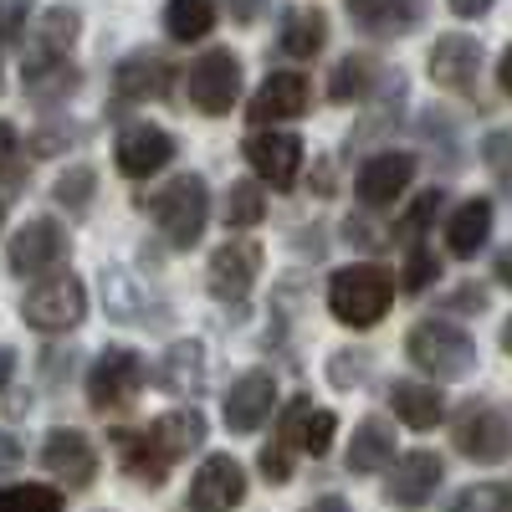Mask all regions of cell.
Listing matches in <instances>:
<instances>
[{
    "instance_id": "cell-8",
    "label": "cell",
    "mask_w": 512,
    "mask_h": 512,
    "mask_svg": "<svg viewBox=\"0 0 512 512\" xmlns=\"http://www.w3.org/2000/svg\"><path fill=\"white\" fill-rule=\"evenodd\" d=\"M139 384H144V364L134 349H103L93 374H88V400L98 410H118V405H134L139 400Z\"/></svg>"
},
{
    "instance_id": "cell-44",
    "label": "cell",
    "mask_w": 512,
    "mask_h": 512,
    "mask_svg": "<svg viewBox=\"0 0 512 512\" xmlns=\"http://www.w3.org/2000/svg\"><path fill=\"white\" fill-rule=\"evenodd\" d=\"M379 226H369L364 216H354L349 226H344V241H354V246H384V236H374Z\"/></svg>"
},
{
    "instance_id": "cell-48",
    "label": "cell",
    "mask_w": 512,
    "mask_h": 512,
    "mask_svg": "<svg viewBox=\"0 0 512 512\" xmlns=\"http://www.w3.org/2000/svg\"><path fill=\"white\" fill-rule=\"evenodd\" d=\"M497 82L512 93V47H507V52H502V62H497Z\"/></svg>"
},
{
    "instance_id": "cell-41",
    "label": "cell",
    "mask_w": 512,
    "mask_h": 512,
    "mask_svg": "<svg viewBox=\"0 0 512 512\" xmlns=\"http://www.w3.org/2000/svg\"><path fill=\"white\" fill-rule=\"evenodd\" d=\"M456 507H512V487H472L456 497Z\"/></svg>"
},
{
    "instance_id": "cell-18",
    "label": "cell",
    "mask_w": 512,
    "mask_h": 512,
    "mask_svg": "<svg viewBox=\"0 0 512 512\" xmlns=\"http://www.w3.org/2000/svg\"><path fill=\"white\" fill-rule=\"evenodd\" d=\"M246 502V472L236 456H205L190 482V507H241Z\"/></svg>"
},
{
    "instance_id": "cell-2",
    "label": "cell",
    "mask_w": 512,
    "mask_h": 512,
    "mask_svg": "<svg viewBox=\"0 0 512 512\" xmlns=\"http://www.w3.org/2000/svg\"><path fill=\"white\" fill-rule=\"evenodd\" d=\"M405 354L415 369H425L431 379H466L477 369V344H472V333H466L461 323H446V318H425L410 328L405 338Z\"/></svg>"
},
{
    "instance_id": "cell-13",
    "label": "cell",
    "mask_w": 512,
    "mask_h": 512,
    "mask_svg": "<svg viewBox=\"0 0 512 512\" xmlns=\"http://www.w3.org/2000/svg\"><path fill=\"white\" fill-rule=\"evenodd\" d=\"M169 88H175V62L164 52H128L113 67V93L123 103H149V98H164Z\"/></svg>"
},
{
    "instance_id": "cell-27",
    "label": "cell",
    "mask_w": 512,
    "mask_h": 512,
    "mask_svg": "<svg viewBox=\"0 0 512 512\" xmlns=\"http://www.w3.org/2000/svg\"><path fill=\"white\" fill-rule=\"evenodd\" d=\"M487 236H492V205L487 200H466V205H456L451 210V221H446V251L451 256H477L482 246H487Z\"/></svg>"
},
{
    "instance_id": "cell-28",
    "label": "cell",
    "mask_w": 512,
    "mask_h": 512,
    "mask_svg": "<svg viewBox=\"0 0 512 512\" xmlns=\"http://www.w3.org/2000/svg\"><path fill=\"white\" fill-rule=\"evenodd\" d=\"M395 461V431L379 415H364L349 441V472H384Z\"/></svg>"
},
{
    "instance_id": "cell-12",
    "label": "cell",
    "mask_w": 512,
    "mask_h": 512,
    "mask_svg": "<svg viewBox=\"0 0 512 512\" xmlns=\"http://www.w3.org/2000/svg\"><path fill=\"white\" fill-rule=\"evenodd\" d=\"M113 159L128 180H149L159 175V169L175 159V134L159 123H134V128H123L118 144H113Z\"/></svg>"
},
{
    "instance_id": "cell-4",
    "label": "cell",
    "mask_w": 512,
    "mask_h": 512,
    "mask_svg": "<svg viewBox=\"0 0 512 512\" xmlns=\"http://www.w3.org/2000/svg\"><path fill=\"white\" fill-rule=\"evenodd\" d=\"M21 318H26L36 333H67V328H77L82 318H88V292H82L77 277L52 272V277H41V282L26 292Z\"/></svg>"
},
{
    "instance_id": "cell-15",
    "label": "cell",
    "mask_w": 512,
    "mask_h": 512,
    "mask_svg": "<svg viewBox=\"0 0 512 512\" xmlns=\"http://www.w3.org/2000/svg\"><path fill=\"white\" fill-rule=\"evenodd\" d=\"M410 180H415V154H405V149H384V154H374V159L359 164L354 190H359L364 205H395V200L410 190Z\"/></svg>"
},
{
    "instance_id": "cell-36",
    "label": "cell",
    "mask_w": 512,
    "mask_h": 512,
    "mask_svg": "<svg viewBox=\"0 0 512 512\" xmlns=\"http://www.w3.org/2000/svg\"><path fill=\"white\" fill-rule=\"evenodd\" d=\"M436 251L431 246H410V256H405V292H420V287H431L436 282Z\"/></svg>"
},
{
    "instance_id": "cell-47",
    "label": "cell",
    "mask_w": 512,
    "mask_h": 512,
    "mask_svg": "<svg viewBox=\"0 0 512 512\" xmlns=\"http://www.w3.org/2000/svg\"><path fill=\"white\" fill-rule=\"evenodd\" d=\"M492 6H497V0H451V11H456V16H487Z\"/></svg>"
},
{
    "instance_id": "cell-21",
    "label": "cell",
    "mask_w": 512,
    "mask_h": 512,
    "mask_svg": "<svg viewBox=\"0 0 512 512\" xmlns=\"http://www.w3.org/2000/svg\"><path fill=\"white\" fill-rule=\"evenodd\" d=\"M82 36V16L77 6H52L41 11L36 21V36H31V52H26V67H47V62H62Z\"/></svg>"
},
{
    "instance_id": "cell-17",
    "label": "cell",
    "mask_w": 512,
    "mask_h": 512,
    "mask_svg": "<svg viewBox=\"0 0 512 512\" xmlns=\"http://www.w3.org/2000/svg\"><path fill=\"white\" fill-rule=\"evenodd\" d=\"M477 72H482V47L461 31H446L436 47H431V82L446 93H466L477 88Z\"/></svg>"
},
{
    "instance_id": "cell-23",
    "label": "cell",
    "mask_w": 512,
    "mask_h": 512,
    "mask_svg": "<svg viewBox=\"0 0 512 512\" xmlns=\"http://www.w3.org/2000/svg\"><path fill=\"white\" fill-rule=\"evenodd\" d=\"M349 16L369 36H405L420 26L425 0H349Z\"/></svg>"
},
{
    "instance_id": "cell-5",
    "label": "cell",
    "mask_w": 512,
    "mask_h": 512,
    "mask_svg": "<svg viewBox=\"0 0 512 512\" xmlns=\"http://www.w3.org/2000/svg\"><path fill=\"white\" fill-rule=\"evenodd\" d=\"M67 231H62V221H52V216H36V221H26L16 236H11V246H6V262H11V272L16 277H36V272H57L62 262H67Z\"/></svg>"
},
{
    "instance_id": "cell-35",
    "label": "cell",
    "mask_w": 512,
    "mask_h": 512,
    "mask_svg": "<svg viewBox=\"0 0 512 512\" xmlns=\"http://www.w3.org/2000/svg\"><path fill=\"white\" fill-rule=\"evenodd\" d=\"M333 431H338V415H333V410H308V425H303V451H308V456H328Z\"/></svg>"
},
{
    "instance_id": "cell-9",
    "label": "cell",
    "mask_w": 512,
    "mask_h": 512,
    "mask_svg": "<svg viewBox=\"0 0 512 512\" xmlns=\"http://www.w3.org/2000/svg\"><path fill=\"white\" fill-rule=\"evenodd\" d=\"M456 451L477 466H497L512 461V420L492 405H477L472 415L456 420Z\"/></svg>"
},
{
    "instance_id": "cell-1",
    "label": "cell",
    "mask_w": 512,
    "mask_h": 512,
    "mask_svg": "<svg viewBox=\"0 0 512 512\" xmlns=\"http://www.w3.org/2000/svg\"><path fill=\"white\" fill-rule=\"evenodd\" d=\"M395 303V277L374 267V262H354L338 267L328 282V313L344 328H374Z\"/></svg>"
},
{
    "instance_id": "cell-10",
    "label": "cell",
    "mask_w": 512,
    "mask_h": 512,
    "mask_svg": "<svg viewBox=\"0 0 512 512\" xmlns=\"http://www.w3.org/2000/svg\"><path fill=\"white\" fill-rule=\"evenodd\" d=\"M241 149H246V164L256 169V180H267L277 190H292V180L303 175V139L297 134L262 128V134H251Z\"/></svg>"
},
{
    "instance_id": "cell-40",
    "label": "cell",
    "mask_w": 512,
    "mask_h": 512,
    "mask_svg": "<svg viewBox=\"0 0 512 512\" xmlns=\"http://www.w3.org/2000/svg\"><path fill=\"white\" fill-rule=\"evenodd\" d=\"M436 205H441V190H425L410 210H405V226L400 231H410V236H420L425 226H431V216H436Z\"/></svg>"
},
{
    "instance_id": "cell-34",
    "label": "cell",
    "mask_w": 512,
    "mask_h": 512,
    "mask_svg": "<svg viewBox=\"0 0 512 512\" xmlns=\"http://www.w3.org/2000/svg\"><path fill=\"white\" fill-rule=\"evenodd\" d=\"M93 185H98V175H93L88 164H77V169H67V175L57 180V200L67 210H88L93 205Z\"/></svg>"
},
{
    "instance_id": "cell-37",
    "label": "cell",
    "mask_w": 512,
    "mask_h": 512,
    "mask_svg": "<svg viewBox=\"0 0 512 512\" xmlns=\"http://www.w3.org/2000/svg\"><path fill=\"white\" fill-rule=\"evenodd\" d=\"M103 292H108L113 318H123V323H134V318H139V297H134V287H128L123 272H108V277H103Z\"/></svg>"
},
{
    "instance_id": "cell-50",
    "label": "cell",
    "mask_w": 512,
    "mask_h": 512,
    "mask_svg": "<svg viewBox=\"0 0 512 512\" xmlns=\"http://www.w3.org/2000/svg\"><path fill=\"white\" fill-rule=\"evenodd\" d=\"M502 354H507V359H512V318H507V323H502Z\"/></svg>"
},
{
    "instance_id": "cell-11",
    "label": "cell",
    "mask_w": 512,
    "mask_h": 512,
    "mask_svg": "<svg viewBox=\"0 0 512 512\" xmlns=\"http://www.w3.org/2000/svg\"><path fill=\"white\" fill-rule=\"evenodd\" d=\"M41 472L57 477L62 487H88L98 477V451L82 431L57 425V431H47V441H41Z\"/></svg>"
},
{
    "instance_id": "cell-3",
    "label": "cell",
    "mask_w": 512,
    "mask_h": 512,
    "mask_svg": "<svg viewBox=\"0 0 512 512\" xmlns=\"http://www.w3.org/2000/svg\"><path fill=\"white\" fill-rule=\"evenodd\" d=\"M205 216H210V190H205L200 175H175L159 190V200H154V221H159V231L169 236L175 251L200 246Z\"/></svg>"
},
{
    "instance_id": "cell-30",
    "label": "cell",
    "mask_w": 512,
    "mask_h": 512,
    "mask_svg": "<svg viewBox=\"0 0 512 512\" xmlns=\"http://www.w3.org/2000/svg\"><path fill=\"white\" fill-rule=\"evenodd\" d=\"M374 77H379V62L364 57V52H349L344 62L333 67V77H328V98L333 103H359L374 88Z\"/></svg>"
},
{
    "instance_id": "cell-14",
    "label": "cell",
    "mask_w": 512,
    "mask_h": 512,
    "mask_svg": "<svg viewBox=\"0 0 512 512\" xmlns=\"http://www.w3.org/2000/svg\"><path fill=\"white\" fill-rule=\"evenodd\" d=\"M272 405H277V384H272V374L267 369H246L236 384H231V395H226V425L236 436H251V431H262L267 425V415H272Z\"/></svg>"
},
{
    "instance_id": "cell-19",
    "label": "cell",
    "mask_w": 512,
    "mask_h": 512,
    "mask_svg": "<svg viewBox=\"0 0 512 512\" xmlns=\"http://www.w3.org/2000/svg\"><path fill=\"white\" fill-rule=\"evenodd\" d=\"M303 113H308V77L303 72H272L246 108L251 123H282V118H303Z\"/></svg>"
},
{
    "instance_id": "cell-31",
    "label": "cell",
    "mask_w": 512,
    "mask_h": 512,
    "mask_svg": "<svg viewBox=\"0 0 512 512\" xmlns=\"http://www.w3.org/2000/svg\"><path fill=\"white\" fill-rule=\"evenodd\" d=\"M77 82H82V72H77L67 57H62V62H47V67H26V93L41 98V103H52V108L77 93Z\"/></svg>"
},
{
    "instance_id": "cell-29",
    "label": "cell",
    "mask_w": 512,
    "mask_h": 512,
    "mask_svg": "<svg viewBox=\"0 0 512 512\" xmlns=\"http://www.w3.org/2000/svg\"><path fill=\"white\" fill-rule=\"evenodd\" d=\"M154 441L169 451V461H185L190 451H200V441H205V415L200 410H169V415H159L154 425Z\"/></svg>"
},
{
    "instance_id": "cell-46",
    "label": "cell",
    "mask_w": 512,
    "mask_h": 512,
    "mask_svg": "<svg viewBox=\"0 0 512 512\" xmlns=\"http://www.w3.org/2000/svg\"><path fill=\"white\" fill-rule=\"evenodd\" d=\"M226 6H231V16L246 26V21H256V16L267 11V0H226Z\"/></svg>"
},
{
    "instance_id": "cell-38",
    "label": "cell",
    "mask_w": 512,
    "mask_h": 512,
    "mask_svg": "<svg viewBox=\"0 0 512 512\" xmlns=\"http://www.w3.org/2000/svg\"><path fill=\"white\" fill-rule=\"evenodd\" d=\"M72 139H77L72 123H41L36 134H31V154H36V159H52V154H62Z\"/></svg>"
},
{
    "instance_id": "cell-25",
    "label": "cell",
    "mask_w": 512,
    "mask_h": 512,
    "mask_svg": "<svg viewBox=\"0 0 512 512\" xmlns=\"http://www.w3.org/2000/svg\"><path fill=\"white\" fill-rule=\"evenodd\" d=\"M277 47H282V57H292V62H308V57H318L323 47H328V16L323 11H282V31H277Z\"/></svg>"
},
{
    "instance_id": "cell-49",
    "label": "cell",
    "mask_w": 512,
    "mask_h": 512,
    "mask_svg": "<svg viewBox=\"0 0 512 512\" xmlns=\"http://www.w3.org/2000/svg\"><path fill=\"white\" fill-rule=\"evenodd\" d=\"M497 282H502V287H512V251H502V256H497Z\"/></svg>"
},
{
    "instance_id": "cell-6",
    "label": "cell",
    "mask_w": 512,
    "mask_h": 512,
    "mask_svg": "<svg viewBox=\"0 0 512 512\" xmlns=\"http://www.w3.org/2000/svg\"><path fill=\"white\" fill-rule=\"evenodd\" d=\"M241 98V67L226 47L205 52L195 67H190V103L205 113V118H226Z\"/></svg>"
},
{
    "instance_id": "cell-20",
    "label": "cell",
    "mask_w": 512,
    "mask_h": 512,
    "mask_svg": "<svg viewBox=\"0 0 512 512\" xmlns=\"http://www.w3.org/2000/svg\"><path fill=\"white\" fill-rule=\"evenodd\" d=\"M308 400L303 395H292V405H287V415H282V425H277V436L262 446V477L267 482H292V466H297V451H303V425H308Z\"/></svg>"
},
{
    "instance_id": "cell-39",
    "label": "cell",
    "mask_w": 512,
    "mask_h": 512,
    "mask_svg": "<svg viewBox=\"0 0 512 512\" xmlns=\"http://www.w3.org/2000/svg\"><path fill=\"white\" fill-rule=\"evenodd\" d=\"M6 497L11 502H31V507H62L67 502L57 487H41V482H16V487H6Z\"/></svg>"
},
{
    "instance_id": "cell-32",
    "label": "cell",
    "mask_w": 512,
    "mask_h": 512,
    "mask_svg": "<svg viewBox=\"0 0 512 512\" xmlns=\"http://www.w3.org/2000/svg\"><path fill=\"white\" fill-rule=\"evenodd\" d=\"M164 26H169L175 41H200L210 26H216V0H169Z\"/></svg>"
},
{
    "instance_id": "cell-7",
    "label": "cell",
    "mask_w": 512,
    "mask_h": 512,
    "mask_svg": "<svg viewBox=\"0 0 512 512\" xmlns=\"http://www.w3.org/2000/svg\"><path fill=\"white\" fill-rule=\"evenodd\" d=\"M256 272H262V246H256L251 236H236L210 256L205 287H210V297H221V303H241V297L256 287Z\"/></svg>"
},
{
    "instance_id": "cell-42",
    "label": "cell",
    "mask_w": 512,
    "mask_h": 512,
    "mask_svg": "<svg viewBox=\"0 0 512 512\" xmlns=\"http://www.w3.org/2000/svg\"><path fill=\"white\" fill-rule=\"evenodd\" d=\"M31 6H36V0H6V47H16V41H21Z\"/></svg>"
},
{
    "instance_id": "cell-22",
    "label": "cell",
    "mask_w": 512,
    "mask_h": 512,
    "mask_svg": "<svg viewBox=\"0 0 512 512\" xmlns=\"http://www.w3.org/2000/svg\"><path fill=\"white\" fill-rule=\"evenodd\" d=\"M113 451L123 461V472L134 477L139 487H164V472L175 466L169 451L154 441V431H113Z\"/></svg>"
},
{
    "instance_id": "cell-45",
    "label": "cell",
    "mask_w": 512,
    "mask_h": 512,
    "mask_svg": "<svg viewBox=\"0 0 512 512\" xmlns=\"http://www.w3.org/2000/svg\"><path fill=\"white\" fill-rule=\"evenodd\" d=\"M487 159L507 175V169H512V134H492V139H487Z\"/></svg>"
},
{
    "instance_id": "cell-16",
    "label": "cell",
    "mask_w": 512,
    "mask_h": 512,
    "mask_svg": "<svg viewBox=\"0 0 512 512\" xmlns=\"http://www.w3.org/2000/svg\"><path fill=\"white\" fill-rule=\"evenodd\" d=\"M441 456L436 451H405L390 461V482H384V497H390L395 507H420L425 497H431L441 487Z\"/></svg>"
},
{
    "instance_id": "cell-26",
    "label": "cell",
    "mask_w": 512,
    "mask_h": 512,
    "mask_svg": "<svg viewBox=\"0 0 512 512\" xmlns=\"http://www.w3.org/2000/svg\"><path fill=\"white\" fill-rule=\"evenodd\" d=\"M154 379H159V390H169V395H200V384H205V349L195 344V338H180V344L159 359Z\"/></svg>"
},
{
    "instance_id": "cell-24",
    "label": "cell",
    "mask_w": 512,
    "mask_h": 512,
    "mask_svg": "<svg viewBox=\"0 0 512 512\" xmlns=\"http://www.w3.org/2000/svg\"><path fill=\"white\" fill-rule=\"evenodd\" d=\"M390 410L410 425V431H436L446 415V395L436 384H415V379H395L390 384Z\"/></svg>"
},
{
    "instance_id": "cell-43",
    "label": "cell",
    "mask_w": 512,
    "mask_h": 512,
    "mask_svg": "<svg viewBox=\"0 0 512 512\" xmlns=\"http://www.w3.org/2000/svg\"><path fill=\"white\" fill-rule=\"evenodd\" d=\"M359 364H369V359H364L359 349H344V354H338V359H333V379H338V384H354V374H359Z\"/></svg>"
},
{
    "instance_id": "cell-33",
    "label": "cell",
    "mask_w": 512,
    "mask_h": 512,
    "mask_svg": "<svg viewBox=\"0 0 512 512\" xmlns=\"http://www.w3.org/2000/svg\"><path fill=\"white\" fill-rule=\"evenodd\" d=\"M262 185H267V180H262ZM262 185H251V180H236V185H231V195H226V226H231V231H246V226H256V221L267 216Z\"/></svg>"
}]
</instances>
